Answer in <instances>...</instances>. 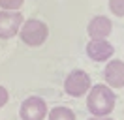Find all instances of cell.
Wrapping results in <instances>:
<instances>
[{
    "label": "cell",
    "instance_id": "6da1fadb",
    "mask_svg": "<svg viewBox=\"0 0 124 120\" xmlns=\"http://www.w3.org/2000/svg\"><path fill=\"white\" fill-rule=\"evenodd\" d=\"M116 105V94L107 84H94L86 94V109L92 116H109Z\"/></svg>",
    "mask_w": 124,
    "mask_h": 120
},
{
    "label": "cell",
    "instance_id": "7a4b0ae2",
    "mask_svg": "<svg viewBox=\"0 0 124 120\" xmlns=\"http://www.w3.org/2000/svg\"><path fill=\"white\" fill-rule=\"evenodd\" d=\"M19 38L28 47H41L49 38V26L39 19H28L19 30Z\"/></svg>",
    "mask_w": 124,
    "mask_h": 120
},
{
    "label": "cell",
    "instance_id": "3957f363",
    "mask_svg": "<svg viewBox=\"0 0 124 120\" xmlns=\"http://www.w3.org/2000/svg\"><path fill=\"white\" fill-rule=\"evenodd\" d=\"M90 86H92L90 75L86 73L85 69H73L64 79V92L71 98H81L85 94H88Z\"/></svg>",
    "mask_w": 124,
    "mask_h": 120
},
{
    "label": "cell",
    "instance_id": "277c9868",
    "mask_svg": "<svg viewBox=\"0 0 124 120\" xmlns=\"http://www.w3.org/2000/svg\"><path fill=\"white\" fill-rule=\"evenodd\" d=\"M24 17L19 11L0 9V39H11L19 34Z\"/></svg>",
    "mask_w": 124,
    "mask_h": 120
},
{
    "label": "cell",
    "instance_id": "5b68a950",
    "mask_svg": "<svg viewBox=\"0 0 124 120\" xmlns=\"http://www.w3.org/2000/svg\"><path fill=\"white\" fill-rule=\"evenodd\" d=\"M19 116H21V120H45V116H47L45 99L39 98V96L26 98L23 103H21Z\"/></svg>",
    "mask_w": 124,
    "mask_h": 120
},
{
    "label": "cell",
    "instance_id": "8992f818",
    "mask_svg": "<svg viewBox=\"0 0 124 120\" xmlns=\"http://www.w3.org/2000/svg\"><path fill=\"white\" fill-rule=\"evenodd\" d=\"M115 54V47L109 39H88L86 43V56L94 62H107Z\"/></svg>",
    "mask_w": 124,
    "mask_h": 120
},
{
    "label": "cell",
    "instance_id": "52a82bcc",
    "mask_svg": "<svg viewBox=\"0 0 124 120\" xmlns=\"http://www.w3.org/2000/svg\"><path fill=\"white\" fill-rule=\"evenodd\" d=\"M111 32H113V22L105 15H96L86 24V34L90 39H107Z\"/></svg>",
    "mask_w": 124,
    "mask_h": 120
},
{
    "label": "cell",
    "instance_id": "ba28073f",
    "mask_svg": "<svg viewBox=\"0 0 124 120\" xmlns=\"http://www.w3.org/2000/svg\"><path fill=\"white\" fill-rule=\"evenodd\" d=\"M105 84L111 88H124V62L122 60H109L103 69Z\"/></svg>",
    "mask_w": 124,
    "mask_h": 120
},
{
    "label": "cell",
    "instance_id": "9c48e42d",
    "mask_svg": "<svg viewBox=\"0 0 124 120\" xmlns=\"http://www.w3.org/2000/svg\"><path fill=\"white\" fill-rule=\"evenodd\" d=\"M47 120H75V112L70 107H53L47 112Z\"/></svg>",
    "mask_w": 124,
    "mask_h": 120
},
{
    "label": "cell",
    "instance_id": "30bf717a",
    "mask_svg": "<svg viewBox=\"0 0 124 120\" xmlns=\"http://www.w3.org/2000/svg\"><path fill=\"white\" fill-rule=\"evenodd\" d=\"M24 0H0V9H8V11H19Z\"/></svg>",
    "mask_w": 124,
    "mask_h": 120
},
{
    "label": "cell",
    "instance_id": "8fae6325",
    "mask_svg": "<svg viewBox=\"0 0 124 120\" xmlns=\"http://www.w3.org/2000/svg\"><path fill=\"white\" fill-rule=\"evenodd\" d=\"M109 9L116 17H124V0H109Z\"/></svg>",
    "mask_w": 124,
    "mask_h": 120
},
{
    "label": "cell",
    "instance_id": "7c38bea8",
    "mask_svg": "<svg viewBox=\"0 0 124 120\" xmlns=\"http://www.w3.org/2000/svg\"><path fill=\"white\" fill-rule=\"evenodd\" d=\"M8 99H9V94H8V90L4 88L2 84H0V109L4 107V105L8 103Z\"/></svg>",
    "mask_w": 124,
    "mask_h": 120
},
{
    "label": "cell",
    "instance_id": "4fadbf2b",
    "mask_svg": "<svg viewBox=\"0 0 124 120\" xmlns=\"http://www.w3.org/2000/svg\"><path fill=\"white\" fill-rule=\"evenodd\" d=\"M88 120H113V118H109V116H90Z\"/></svg>",
    "mask_w": 124,
    "mask_h": 120
}]
</instances>
